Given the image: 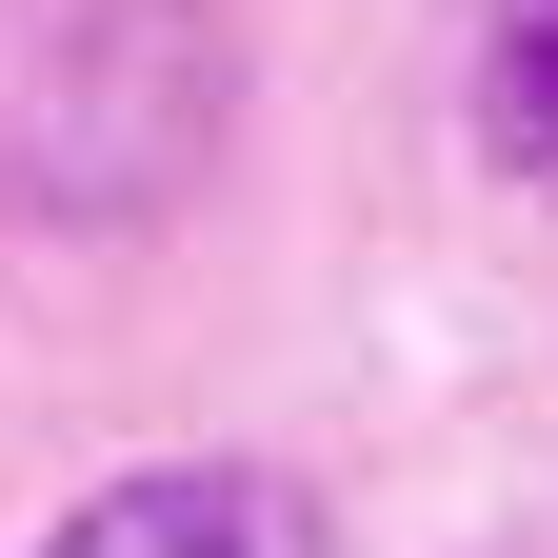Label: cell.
Wrapping results in <instances>:
<instances>
[{"mask_svg":"<svg viewBox=\"0 0 558 558\" xmlns=\"http://www.w3.org/2000/svg\"><path fill=\"white\" fill-rule=\"evenodd\" d=\"M40 558H339V538H319L300 478H259V459H140V478H100Z\"/></svg>","mask_w":558,"mask_h":558,"instance_id":"6da1fadb","label":"cell"},{"mask_svg":"<svg viewBox=\"0 0 558 558\" xmlns=\"http://www.w3.org/2000/svg\"><path fill=\"white\" fill-rule=\"evenodd\" d=\"M478 140H499L519 180H558V0H499V40H478Z\"/></svg>","mask_w":558,"mask_h":558,"instance_id":"7a4b0ae2","label":"cell"}]
</instances>
